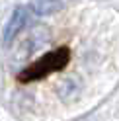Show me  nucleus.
<instances>
[{
	"mask_svg": "<svg viewBox=\"0 0 119 121\" xmlns=\"http://www.w3.org/2000/svg\"><path fill=\"white\" fill-rule=\"evenodd\" d=\"M72 59V53L68 47H57L53 51L45 53L43 57H39L37 60H33L31 65H27L26 69H21L18 72V82L21 84H29V82H37V80H43L51 76L55 72H61L68 66Z\"/></svg>",
	"mask_w": 119,
	"mask_h": 121,
	"instance_id": "obj_1",
	"label": "nucleus"
},
{
	"mask_svg": "<svg viewBox=\"0 0 119 121\" xmlns=\"http://www.w3.org/2000/svg\"><path fill=\"white\" fill-rule=\"evenodd\" d=\"M27 22H29V10L24 8V6H18V8L14 10L6 29H4V43H10L14 37L27 26Z\"/></svg>",
	"mask_w": 119,
	"mask_h": 121,
	"instance_id": "obj_2",
	"label": "nucleus"
},
{
	"mask_svg": "<svg viewBox=\"0 0 119 121\" xmlns=\"http://www.w3.org/2000/svg\"><path fill=\"white\" fill-rule=\"evenodd\" d=\"M63 8V0H33L29 4V10L37 16H51Z\"/></svg>",
	"mask_w": 119,
	"mask_h": 121,
	"instance_id": "obj_3",
	"label": "nucleus"
}]
</instances>
